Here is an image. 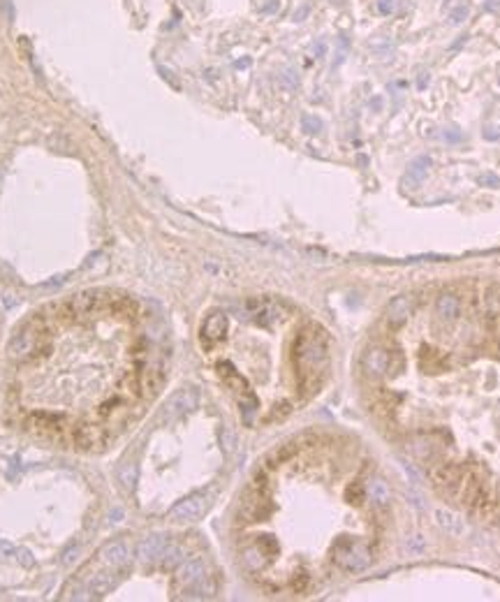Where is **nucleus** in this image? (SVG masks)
<instances>
[{"mask_svg": "<svg viewBox=\"0 0 500 602\" xmlns=\"http://www.w3.org/2000/svg\"><path fill=\"white\" fill-rule=\"evenodd\" d=\"M278 8H281V0H271V3H267L262 8V15H271V12H276Z\"/></svg>", "mask_w": 500, "mask_h": 602, "instance_id": "nucleus-22", "label": "nucleus"}, {"mask_svg": "<svg viewBox=\"0 0 500 602\" xmlns=\"http://www.w3.org/2000/svg\"><path fill=\"white\" fill-rule=\"evenodd\" d=\"M419 369L424 373L447 371V357H444L440 350H433V348H426V345H424L422 352H419Z\"/></svg>", "mask_w": 500, "mask_h": 602, "instance_id": "nucleus-11", "label": "nucleus"}, {"mask_svg": "<svg viewBox=\"0 0 500 602\" xmlns=\"http://www.w3.org/2000/svg\"><path fill=\"white\" fill-rule=\"evenodd\" d=\"M197 392L194 390H183L178 394H174V396L169 399V403L165 405V419H176L181 417L183 412L192 410V408H197Z\"/></svg>", "mask_w": 500, "mask_h": 602, "instance_id": "nucleus-9", "label": "nucleus"}, {"mask_svg": "<svg viewBox=\"0 0 500 602\" xmlns=\"http://www.w3.org/2000/svg\"><path fill=\"white\" fill-rule=\"evenodd\" d=\"M468 15H470V8H468V3H458L456 8L449 12V24H451V26H458V24H463L465 19H468Z\"/></svg>", "mask_w": 500, "mask_h": 602, "instance_id": "nucleus-18", "label": "nucleus"}, {"mask_svg": "<svg viewBox=\"0 0 500 602\" xmlns=\"http://www.w3.org/2000/svg\"><path fill=\"white\" fill-rule=\"evenodd\" d=\"M206 581V570H204V563L201 560H188L178 567V574H176V584L183 588V591H201Z\"/></svg>", "mask_w": 500, "mask_h": 602, "instance_id": "nucleus-8", "label": "nucleus"}, {"mask_svg": "<svg viewBox=\"0 0 500 602\" xmlns=\"http://www.w3.org/2000/svg\"><path fill=\"white\" fill-rule=\"evenodd\" d=\"M329 558L331 563L343 572H361L371 565L373 560V549L366 540L340 535L333 540L329 546Z\"/></svg>", "mask_w": 500, "mask_h": 602, "instance_id": "nucleus-3", "label": "nucleus"}, {"mask_svg": "<svg viewBox=\"0 0 500 602\" xmlns=\"http://www.w3.org/2000/svg\"><path fill=\"white\" fill-rule=\"evenodd\" d=\"M303 128H306V133H319L322 121L315 119V116H303Z\"/></svg>", "mask_w": 500, "mask_h": 602, "instance_id": "nucleus-19", "label": "nucleus"}, {"mask_svg": "<svg viewBox=\"0 0 500 602\" xmlns=\"http://www.w3.org/2000/svg\"><path fill=\"white\" fill-rule=\"evenodd\" d=\"M290 362L299 399H310L319 392L329 373V334L317 322L301 324L292 341Z\"/></svg>", "mask_w": 500, "mask_h": 602, "instance_id": "nucleus-2", "label": "nucleus"}, {"mask_svg": "<svg viewBox=\"0 0 500 602\" xmlns=\"http://www.w3.org/2000/svg\"><path fill=\"white\" fill-rule=\"evenodd\" d=\"M208 496L206 494H192L188 496L185 501H181L178 505H174L169 517L174 521H197V519L208 510Z\"/></svg>", "mask_w": 500, "mask_h": 602, "instance_id": "nucleus-7", "label": "nucleus"}, {"mask_svg": "<svg viewBox=\"0 0 500 602\" xmlns=\"http://www.w3.org/2000/svg\"><path fill=\"white\" fill-rule=\"evenodd\" d=\"M428 165H431V160L426 156H419L417 158V160L410 165V169H408V178H410V188H417V185H419L422 181H424V176H426V169H428Z\"/></svg>", "mask_w": 500, "mask_h": 602, "instance_id": "nucleus-16", "label": "nucleus"}, {"mask_svg": "<svg viewBox=\"0 0 500 602\" xmlns=\"http://www.w3.org/2000/svg\"><path fill=\"white\" fill-rule=\"evenodd\" d=\"M310 12V5H303L301 10H297V15H294V22H303V17L308 15Z\"/></svg>", "mask_w": 500, "mask_h": 602, "instance_id": "nucleus-23", "label": "nucleus"}, {"mask_svg": "<svg viewBox=\"0 0 500 602\" xmlns=\"http://www.w3.org/2000/svg\"><path fill=\"white\" fill-rule=\"evenodd\" d=\"M479 183H484V185H491V188H496V185H500V178H498V176H493V174H484V176H479Z\"/></svg>", "mask_w": 500, "mask_h": 602, "instance_id": "nucleus-21", "label": "nucleus"}, {"mask_svg": "<svg viewBox=\"0 0 500 602\" xmlns=\"http://www.w3.org/2000/svg\"><path fill=\"white\" fill-rule=\"evenodd\" d=\"M435 315L442 322H454L461 315V296L456 292H442L435 301Z\"/></svg>", "mask_w": 500, "mask_h": 602, "instance_id": "nucleus-10", "label": "nucleus"}, {"mask_svg": "<svg viewBox=\"0 0 500 602\" xmlns=\"http://www.w3.org/2000/svg\"><path fill=\"white\" fill-rule=\"evenodd\" d=\"M396 403H399V396H394V394H389L385 390H378L373 396V412L378 415L380 419H394L396 415Z\"/></svg>", "mask_w": 500, "mask_h": 602, "instance_id": "nucleus-12", "label": "nucleus"}, {"mask_svg": "<svg viewBox=\"0 0 500 602\" xmlns=\"http://www.w3.org/2000/svg\"><path fill=\"white\" fill-rule=\"evenodd\" d=\"M435 521L442 530H447L449 535H461L463 533V521L447 510H435Z\"/></svg>", "mask_w": 500, "mask_h": 602, "instance_id": "nucleus-15", "label": "nucleus"}, {"mask_svg": "<svg viewBox=\"0 0 500 602\" xmlns=\"http://www.w3.org/2000/svg\"><path fill=\"white\" fill-rule=\"evenodd\" d=\"M7 410L35 438L109 447L165 383V362L125 294L83 292L47 306L10 345Z\"/></svg>", "mask_w": 500, "mask_h": 602, "instance_id": "nucleus-1", "label": "nucleus"}, {"mask_svg": "<svg viewBox=\"0 0 500 602\" xmlns=\"http://www.w3.org/2000/svg\"><path fill=\"white\" fill-rule=\"evenodd\" d=\"M408 315H410V299H408V296H399V299H394L392 306H389V310H387L389 329L394 331V329L403 327L406 320H408Z\"/></svg>", "mask_w": 500, "mask_h": 602, "instance_id": "nucleus-13", "label": "nucleus"}, {"mask_svg": "<svg viewBox=\"0 0 500 602\" xmlns=\"http://www.w3.org/2000/svg\"><path fill=\"white\" fill-rule=\"evenodd\" d=\"M368 496H371V501H373V510H380V512H385L389 508V501H392L387 484L382 480H371V484H368Z\"/></svg>", "mask_w": 500, "mask_h": 602, "instance_id": "nucleus-14", "label": "nucleus"}, {"mask_svg": "<svg viewBox=\"0 0 500 602\" xmlns=\"http://www.w3.org/2000/svg\"><path fill=\"white\" fill-rule=\"evenodd\" d=\"M444 137H447L449 142H458V140H461V133H447Z\"/></svg>", "mask_w": 500, "mask_h": 602, "instance_id": "nucleus-24", "label": "nucleus"}, {"mask_svg": "<svg viewBox=\"0 0 500 602\" xmlns=\"http://www.w3.org/2000/svg\"><path fill=\"white\" fill-rule=\"evenodd\" d=\"M463 475H465V463L444 461V463H435V466L431 468V480H433L435 489L440 491L442 496L451 498V501H456Z\"/></svg>", "mask_w": 500, "mask_h": 602, "instance_id": "nucleus-5", "label": "nucleus"}, {"mask_svg": "<svg viewBox=\"0 0 500 602\" xmlns=\"http://www.w3.org/2000/svg\"><path fill=\"white\" fill-rule=\"evenodd\" d=\"M345 501L352 503V505H364L366 501V487L361 480H352L350 484L345 487Z\"/></svg>", "mask_w": 500, "mask_h": 602, "instance_id": "nucleus-17", "label": "nucleus"}, {"mask_svg": "<svg viewBox=\"0 0 500 602\" xmlns=\"http://www.w3.org/2000/svg\"><path fill=\"white\" fill-rule=\"evenodd\" d=\"M498 313H500V303H498Z\"/></svg>", "mask_w": 500, "mask_h": 602, "instance_id": "nucleus-25", "label": "nucleus"}, {"mask_svg": "<svg viewBox=\"0 0 500 602\" xmlns=\"http://www.w3.org/2000/svg\"><path fill=\"white\" fill-rule=\"evenodd\" d=\"M361 369L368 378H396L406 369V357L396 345H375V348L364 352L361 359Z\"/></svg>", "mask_w": 500, "mask_h": 602, "instance_id": "nucleus-4", "label": "nucleus"}, {"mask_svg": "<svg viewBox=\"0 0 500 602\" xmlns=\"http://www.w3.org/2000/svg\"><path fill=\"white\" fill-rule=\"evenodd\" d=\"M394 10H396V0H378L380 15H392Z\"/></svg>", "mask_w": 500, "mask_h": 602, "instance_id": "nucleus-20", "label": "nucleus"}, {"mask_svg": "<svg viewBox=\"0 0 500 602\" xmlns=\"http://www.w3.org/2000/svg\"><path fill=\"white\" fill-rule=\"evenodd\" d=\"M227 329H229V317L222 313V310H213L211 315H206V320H204V324H201V329H199L201 348H204L206 352H211L213 348H218V345L225 341Z\"/></svg>", "mask_w": 500, "mask_h": 602, "instance_id": "nucleus-6", "label": "nucleus"}]
</instances>
